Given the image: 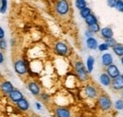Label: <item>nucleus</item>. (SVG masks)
<instances>
[{
  "instance_id": "obj_1",
  "label": "nucleus",
  "mask_w": 123,
  "mask_h": 117,
  "mask_svg": "<svg viewBox=\"0 0 123 117\" xmlns=\"http://www.w3.org/2000/svg\"><path fill=\"white\" fill-rule=\"evenodd\" d=\"M75 69H76V72H77L79 78L80 80H85L86 77H87V75H86V71H85L83 63L81 61H77L75 63Z\"/></svg>"
},
{
  "instance_id": "obj_2",
  "label": "nucleus",
  "mask_w": 123,
  "mask_h": 117,
  "mask_svg": "<svg viewBox=\"0 0 123 117\" xmlns=\"http://www.w3.org/2000/svg\"><path fill=\"white\" fill-rule=\"evenodd\" d=\"M56 11L61 15L66 14L69 11V5H68L67 1H59L56 5Z\"/></svg>"
},
{
  "instance_id": "obj_3",
  "label": "nucleus",
  "mask_w": 123,
  "mask_h": 117,
  "mask_svg": "<svg viewBox=\"0 0 123 117\" xmlns=\"http://www.w3.org/2000/svg\"><path fill=\"white\" fill-rule=\"evenodd\" d=\"M98 105L102 110H108L112 106V101L107 95H100L98 98Z\"/></svg>"
},
{
  "instance_id": "obj_4",
  "label": "nucleus",
  "mask_w": 123,
  "mask_h": 117,
  "mask_svg": "<svg viewBox=\"0 0 123 117\" xmlns=\"http://www.w3.org/2000/svg\"><path fill=\"white\" fill-rule=\"evenodd\" d=\"M14 69H15L16 73L19 75H24L27 72V65L23 60H17L14 64Z\"/></svg>"
},
{
  "instance_id": "obj_5",
  "label": "nucleus",
  "mask_w": 123,
  "mask_h": 117,
  "mask_svg": "<svg viewBox=\"0 0 123 117\" xmlns=\"http://www.w3.org/2000/svg\"><path fill=\"white\" fill-rule=\"evenodd\" d=\"M107 75L111 77V78H116V77H117L118 76H120V73H119V70H118V68L116 66V65H114V64H112V65H110V66H108L107 68Z\"/></svg>"
},
{
  "instance_id": "obj_6",
  "label": "nucleus",
  "mask_w": 123,
  "mask_h": 117,
  "mask_svg": "<svg viewBox=\"0 0 123 117\" xmlns=\"http://www.w3.org/2000/svg\"><path fill=\"white\" fill-rule=\"evenodd\" d=\"M112 86L115 90H121L123 89V75L118 76L117 77H116L113 82H112Z\"/></svg>"
},
{
  "instance_id": "obj_7",
  "label": "nucleus",
  "mask_w": 123,
  "mask_h": 117,
  "mask_svg": "<svg viewBox=\"0 0 123 117\" xmlns=\"http://www.w3.org/2000/svg\"><path fill=\"white\" fill-rule=\"evenodd\" d=\"M10 98L13 101V102H19L20 100L23 99V94L20 91L18 90H13L11 94H10Z\"/></svg>"
},
{
  "instance_id": "obj_8",
  "label": "nucleus",
  "mask_w": 123,
  "mask_h": 117,
  "mask_svg": "<svg viewBox=\"0 0 123 117\" xmlns=\"http://www.w3.org/2000/svg\"><path fill=\"white\" fill-rule=\"evenodd\" d=\"M55 49H56L57 53L60 55H66V53L68 51L66 44H64L63 43H57L55 45Z\"/></svg>"
},
{
  "instance_id": "obj_9",
  "label": "nucleus",
  "mask_w": 123,
  "mask_h": 117,
  "mask_svg": "<svg viewBox=\"0 0 123 117\" xmlns=\"http://www.w3.org/2000/svg\"><path fill=\"white\" fill-rule=\"evenodd\" d=\"M1 90H2L4 93H6V94H11V93L13 91V86H12V84L11 82L5 81V82L1 85Z\"/></svg>"
},
{
  "instance_id": "obj_10",
  "label": "nucleus",
  "mask_w": 123,
  "mask_h": 117,
  "mask_svg": "<svg viewBox=\"0 0 123 117\" xmlns=\"http://www.w3.org/2000/svg\"><path fill=\"white\" fill-rule=\"evenodd\" d=\"M56 115L57 117H70V112L64 108H58L56 109Z\"/></svg>"
},
{
  "instance_id": "obj_11",
  "label": "nucleus",
  "mask_w": 123,
  "mask_h": 117,
  "mask_svg": "<svg viewBox=\"0 0 123 117\" xmlns=\"http://www.w3.org/2000/svg\"><path fill=\"white\" fill-rule=\"evenodd\" d=\"M101 60H102V64L105 66H110L113 63V57L111 54H104L101 57Z\"/></svg>"
},
{
  "instance_id": "obj_12",
  "label": "nucleus",
  "mask_w": 123,
  "mask_h": 117,
  "mask_svg": "<svg viewBox=\"0 0 123 117\" xmlns=\"http://www.w3.org/2000/svg\"><path fill=\"white\" fill-rule=\"evenodd\" d=\"M29 90L31 91V94H34V95H37L40 93V88L35 82H30L29 83Z\"/></svg>"
},
{
  "instance_id": "obj_13",
  "label": "nucleus",
  "mask_w": 123,
  "mask_h": 117,
  "mask_svg": "<svg viewBox=\"0 0 123 117\" xmlns=\"http://www.w3.org/2000/svg\"><path fill=\"white\" fill-rule=\"evenodd\" d=\"M113 51L115 52L116 55L119 57H123V44H117L115 46H113Z\"/></svg>"
},
{
  "instance_id": "obj_14",
  "label": "nucleus",
  "mask_w": 123,
  "mask_h": 117,
  "mask_svg": "<svg viewBox=\"0 0 123 117\" xmlns=\"http://www.w3.org/2000/svg\"><path fill=\"white\" fill-rule=\"evenodd\" d=\"M85 94H86V95L88 96V97H90V98H94V97H96V95H97V91H96V89L92 86H87V87L85 88Z\"/></svg>"
},
{
  "instance_id": "obj_15",
  "label": "nucleus",
  "mask_w": 123,
  "mask_h": 117,
  "mask_svg": "<svg viewBox=\"0 0 123 117\" xmlns=\"http://www.w3.org/2000/svg\"><path fill=\"white\" fill-rule=\"evenodd\" d=\"M101 35L107 40V39L113 38L114 33H113V30L111 29H109V28H104V29H101Z\"/></svg>"
},
{
  "instance_id": "obj_16",
  "label": "nucleus",
  "mask_w": 123,
  "mask_h": 117,
  "mask_svg": "<svg viewBox=\"0 0 123 117\" xmlns=\"http://www.w3.org/2000/svg\"><path fill=\"white\" fill-rule=\"evenodd\" d=\"M86 44H87V46H88V48H90V49H97L98 48V42H97V40L96 39H94V38H88L87 40H86Z\"/></svg>"
},
{
  "instance_id": "obj_17",
  "label": "nucleus",
  "mask_w": 123,
  "mask_h": 117,
  "mask_svg": "<svg viewBox=\"0 0 123 117\" xmlns=\"http://www.w3.org/2000/svg\"><path fill=\"white\" fill-rule=\"evenodd\" d=\"M99 80H100L101 84H103L104 86H108L111 83V78H110V76L108 75H106V74H101L100 75V77H99Z\"/></svg>"
},
{
  "instance_id": "obj_18",
  "label": "nucleus",
  "mask_w": 123,
  "mask_h": 117,
  "mask_svg": "<svg viewBox=\"0 0 123 117\" xmlns=\"http://www.w3.org/2000/svg\"><path fill=\"white\" fill-rule=\"evenodd\" d=\"M17 106H18V108H20L22 111H27L29 108H30V104L29 102L26 100V99H22V100H20L19 102H17Z\"/></svg>"
},
{
  "instance_id": "obj_19",
  "label": "nucleus",
  "mask_w": 123,
  "mask_h": 117,
  "mask_svg": "<svg viewBox=\"0 0 123 117\" xmlns=\"http://www.w3.org/2000/svg\"><path fill=\"white\" fill-rule=\"evenodd\" d=\"M85 22H86V24L90 27V26H93V25L97 24V18L93 14H90L86 19H85Z\"/></svg>"
},
{
  "instance_id": "obj_20",
  "label": "nucleus",
  "mask_w": 123,
  "mask_h": 117,
  "mask_svg": "<svg viewBox=\"0 0 123 117\" xmlns=\"http://www.w3.org/2000/svg\"><path fill=\"white\" fill-rule=\"evenodd\" d=\"M94 62H95V59L92 56H89L87 58V70L89 73H91L93 70V67H94Z\"/></svg>"
},
{
  "instance_id": "obj_21",
  "label": "nucleus",
  "mask_w": 123,
  "mask_h": 117,
  "mask_svg": "<svg viewBox=\"0 0 123 117\" xmlns=\"http://www.w3.org/2000/svg\"><path fill=\"white\" fill-rule=\"evenodd\" d=\"M76 7L80 11H81V10L86 8V2L84 0H77L76 1Z\"/></svg>"
},
{
  "instance_id": "obj_22",
  "label": "nucleus",
  "mask_w": 123,
  "mask_h": 117,
  "mask_svg": "<svg viewBox=\"0 0 123 117\" xmlns=\"http://www.w3.org/2000/svg\"><path fill=\"white\" fill-rule=\"evenodd\" d=\"M90 14H91V11H90V9L87 8V7H86L85 9H83V10L80 11V16H81L82 18H84V19H86Z\"/></svg>"
},
{
  "instance_id": "obj_23",
  "label": "nucleus",
  "mask_w": 123,
  "mask_h": 117,
  "mask_svg": "<svg viewBox=\"0 0 123 117\" xmlns=\"http://www.w3.org/2000/svg\"><path fill=\"white\" fill-rule=\"evenodd\" d=\"M89 30L91 31V32H98V31H99V26L98 25V24H95V25H93V26H90L89 27Z\"/></svg>"
},
{
  "instance_id": "obj_24",
  "label": "nucleus",
  "mask_w": 123,
  "mask_h": 117,
  "mask_svg": "<svg viewBox=\"0 0 123 117\" xmlns=\"http://www.w3.org/2000/svg\"><path fill=\"white\" fill-rule=\"evenodd\" d=\"M1 8H0V12L1 13H4L6 12V9H7V1L4 0V1H1Z\"/></svg>"
},
{
  "instance_id": "obj_25",
  "label": "nucleus",
  "mask_w": 123,
  "mask_h": 117,
  "mask_svg": "<svg viewBox=\"0 0 123 117\" xmlns=\"http://www.w3.org/2000/svg\"><path fill=\"white\" fill-rule=\"evenodd\" d=\"M116 8L119 11L123 12V1H117V5H116Z\"/></svg>"
},
{
  "instance_id": "obj_26",
  "label": "nucleus",
  "mask_w": 123,
  "mask_h": 117,
  "mask_svg": "<svg viewBox=\"0 0 123 117\" xmlns=\"http://www.w3.org/2000/svg\"><path fill=\"white\" fill-rule=\"evenodd\" d=\"M105 44H107L109 46H115L117 43H116V40L115 39H113V38H111V39H107L106 40V43Z\"/></svg>"
},
{
  "instance_id": "obj_27",
  "label": "nucleus",
  "mask_w": 123,
  "mask_h": 117,
  "mask_svg": "<svg viewBox=\"0 0 123 117\" xmlns=\"http://www.w3.org/2000/svg\"><path fill=\"white\" fill-rule=\"evenodd\" d=\"M116 108L117 109V110H123V100H117V102H116Z\"/></svg>"
},
{
  "instance_id": "obj_28",
  "label": "nucleus",
  "mask_w": 123,
  "mask_h": 117,
  "mask_svg": "<svg viewBox=\"0 0 123 117\" xmlns=\"http://www.w3.org/2000/svg\"><path fill=\"white\" fill-rule=\"evenodd\" d=\"M108 48H109V45L107 44H101L98 46V49L100 51H106V50H108Z\"/></svg>"
},
{
  "instance_id": "obj_29",
  "label": "nucleus",
  "mask_w": 123,
  "mask_h": 117,
  "mask_svg": "<svg viewBox=\"0 0 123 117\" xmlns=\"http://www.w3.org/2000/svg\"><path fill=\"white\" fill-rule=\"evenodd\" d=\"M0 48L3 50H5L7 48V44H6L5 40H0Z\"/></svg>"
},
{
  "instance_id": "obj_30",
  "label": "nucleus",
  "mask_w": 123,
  "mask_h": 117,
  "mask_svg": "<svg viewBox=\"0 0 123 117\" xmlns=\"http://www.w3.org/2000/svg\"><path fill=\"white\" fill-rule=\"evenodd\" d=\"M108 5H109L111 8L116 7V5H117V1H108Z\"/></svg>"
},
{
  "instance_id": "obj_31",
  "label": "nucleus",
  "mask_w": 123,
  "mask_h": 117,
  "mask_svg": "<svg viewBox=\"0 0 123 117\" xmlns=\"http://www.w3.org/2000/svg\"><path fill=\"white\" fill-rule=\"evenodd\" d=\"M4 35H5V33H4V30L0 28V40H3V38H4Z\"/></svg>"
},
{
  "instance_id": "obj_32",
  "label": "nucleus",
  "mask_w": 123,
  "mask_h": 117,
  "mask_svg": "<svg viewBox=\"0 0 123 117\" xmlns=\"http://www.w3.org/2000/svg\"><path fill=\"white\" fill-rule=\"evenodd\" d=\"M3 60H4V57H3V54L0 52V63H2L3 62Z\"/></svg>"
},
{
  "instance_id": "obj_33",
  "label": "nucleus",
  "mask_w": 123,
  "mask_h": 117,
  "mask_svg": "<svg viewBox=\"0 0 123 117\" xmlns=\"http://www.w3.org/2000/svg\"><path fill=\"white\" fill-rule=\"evenodd\" d=\"M36 106H37V109H38V110H41V106H40L39 103H36Z\"/></svg>"
},
{
  "instance_id": "obj_34",
  "label": "nucleus",
  "mask_w": 123,
  "mask_h": 117,
  "mask_svg": "<svg viewBox=\"0 0 123 117\" xmlns=\"http://www.w3.org/2000/svg\"><path fill=\"white\" fill-rule=\"evenodd\" d=\"M121 63H122V65H123V57H122V58H121Z\"/></svg>"
},
{
  "instance_id": "obj_35",
  "label": "nucleus",
  "mask_w": 123,
  "mask_h": 117,
  "mask_svg": "<svg viewBox=\"0 0 123 117\" xmlns=\"http://www.w3.org/2000/svg\"><path fill=\"white\" fill-rule=\"evenodd\" d=\"M122 95H123V94H122Z\"/></svg>"
}]
</instances>
